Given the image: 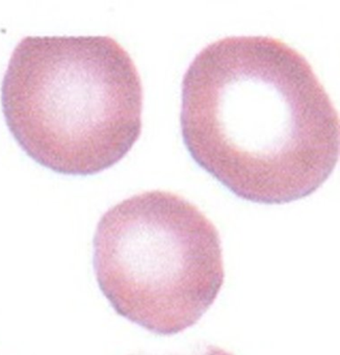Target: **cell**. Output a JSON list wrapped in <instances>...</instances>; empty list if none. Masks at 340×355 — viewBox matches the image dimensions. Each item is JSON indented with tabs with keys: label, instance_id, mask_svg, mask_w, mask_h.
I'll return each instance as SVG.
<instances>
[{
	"label": "cell",
	"instance_id": "6da1fadb",
	"mask_svg": "<svg viewBox=\"0 0 340 355\" xmlns=\"http://www.w3.org/2000/svg\"><path fill=\"white\" fill-rule=\"evenodd\" d=\"M182 137L195 161L246 200L309 196L339 159V117L308 60L281 39L229 36L182 80Z\"/></svg>",
	"mask_w": 340,
	"mask_h": 355
},
{
	"label": "cell",
	"instance_id": "7a4b0ae2",
	"mask_svg": "<svg viewBox=\"0 0 340 355\" xmlns=\"http://www.w3.org/2000/svg\"><path fill=\"white\" fill-rule=\"evenodd\" d=\"M143 84L113 37L26 36L1 86L6 121L39 163L68 174L118 163L142 132Z\"/></svg>",
	"mask_w": 340,
	"mask_h": 355
},
{
	"label": "cell",
	"instance_id": "3957f363",
	"mask_svg": "<svg viewBox=\"0 0 340 355\" xmlns=\"http://www.w3.org/2000/svg\"><path fill=\"white\" fill-rule=\"evenodd\" d=\"M93 245L97 282L113 309L159 336L194 326L225 279L215 224L170 191H145L107 209Z\"/></svg>",
	"mask_w": 340,
	"mask_h": 355
},
{
	"label": "cell",
	"instance_id": "277c9868",
	"mask_svg": "<svg viewBox=\"0 0 340 355\" xmlns=\"http://www.w3.org/2000/svg\"><path fill=\"white\" fill-rule=\"evenodd\" d=\"M198 355H234L232 354L229 351L225 350V349L220 348L217 346H213V345H209L207 346L200 354Z\"/></svg>",
	"mask_w": 340,
	"mask_h": 355
}]
</instances>
